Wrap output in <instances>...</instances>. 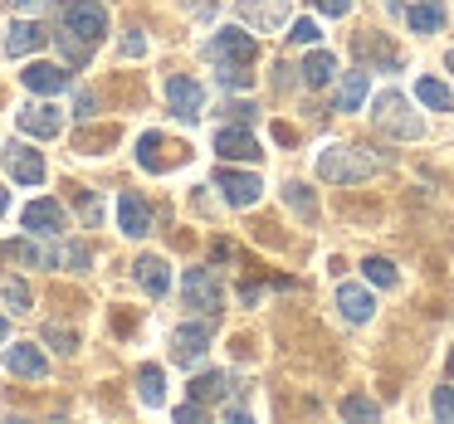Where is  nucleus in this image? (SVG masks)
Masks as SVG:
<instances>
[{"mask_svg":"<svg viewBox=\"0 0 454 424\" xmlns=\"http://www.w3.org/2000/svg\"><path fill=\"white\" fill-rule=\"evenodd\" d=\"M215 151L225 161H259V142L249 132V122H235V127H220L215 132Z\"/></svg>","mask_w":454,"mask_h":424,"instance_id":"nucleus-12","label":"nucleus"},{"mask_svg":"<svg viewBox=\"0 0 454 424\" xmlns=\"http://www.w3.org/2000/svg\"><path fill=\"white\" fill-rule=\"evenodd\" d=\"M376 171V157L362 147H323L317 151V176L323 181H337V186H356Z\"/></svg>","mask_w":454,"mask_h":424,"instance_id":"nucleus-1","label":"nucleus"},{"mask_svg":"<svg viewBox=\"0 0 454 424\" xmlns=\"http://www.w3.org/2000/svg\"><path fill=\"white\" fill-rule=\"evenodd\" d=\"M147 54V40H142V30H128L122 35V59H142Z\"/></svg>","mask_w":454,"mask_h":424,"instance_id":"nucleus-39","label":"nucleus"},{"mask_svg":"<svg viewBox=\"0 0 454 424\" xmlns=\"http://www.w3.org/2000/svg\"><path fill=\"white\" fill-rule=\"evenodd\" d=\"M230 118H235V122H249V118H254V108H249V103H230Z\"/></svg>","mask_w":454,"mask_h":424,"instance_id":"nucleus-43","label":"nucleus"},{"mask_svg":"<svg viewBox=\"0 0 454 424\" xmlns=\"http://www.w3.org/2000/svg\"><path fill=\"white\" fill-rule=\"evenodd\" d=\"M15 122H20L25 137H40V142H50L64 132V112L54 108V103H25V108L15 112Z\"/></svg>","mask_w":454,"mask_h":424,"instance_id":"nucleus-7","label":"nucleus"},{"mask_svg":"<svg viewBox=\"0 0 454 424\" xmlns=\"http://www.w3.org/2000/svg\"><path fill=\"white\" fill-rule=\"evenodd\" d=\"M5 171H11L20 186H40V181H44V157H40V151H30V147H11V151H5Z\"/></svg>","mask_w":454,"mask_h":424,"instance_id":"nucleus-18","label":"nucleus"},{"mask_svg":"<svg viewBox=\"0 0 454 424\" xmlns=\"http://www.w3.org/2000/svg\"><path fill=\"white\" fill-rule=\"evenodd\" d=\"M430 410H434V420L454 424V385H440V390L430 395Z\"/></svg>","mask_w":454,"mask_h":424,"instance_id":"nucleus-35","label":"nucleus"},{"mask_svg":"<svg viewBox=\"0 0 454 424\" xmlns=\"http://www.w3.org/2000/svg\"><path fill=\"white\" fill-rule=\"evenodd\" d=\"M288 210H298L303 220H313V215H317V200H313V190H308V186H288Z\"/></svg>","mask_w":454,"mask_h":424,"instance_id":"nucleus-33","label":"nucleus"},{"mask_svg":"<svg viewBox=\"0 0 454 424\" xmlns=\"http://www.w3.org/2000/svg\"><path fill=\"white\" fill-rule=\"evenodd\" d=\"M450 375H454V351H450Z\"/></svg>","mask_w":454,"mask_h":424,"instance_id":"nucleus-48","label":"nucleus"},{"mask_svg":"<svg viewBox=\"0 0 454 424\" xmlns=\"http://www.w3.org/2000/svg\"><path fill=\"white\" fill-rule=\"evenodd\" d=\"M54 40H59V50H64V59H69V64H89V54H93L89 40H79V35H69V30H59Z\"/></svg>","mask_w":454,"mask_h":424,"instance_id":"nucleus-30","label":"nucleus"},{"mask_svg":"<svg viewBox=\"0 0 454 424\" xmlns=\"http://www.w3.org/2000/svg\"><path fill=\"white\" fill-rule=\"evenodd\" d=\"M44 40H50V30H44L40 20H15L11 30H5V54H11V59H25V54L44 50Z\"/></svg>","mask_w":454,"mask_h":424,"instance_id":"nucleus-14","label":"nucleus"},{"mask_svg":"<svg viewBox=\"0 0 454 424\" xmlns=\"http://www.w3.org/2000/svg\"><path fill=\"white\" fill-rule=\"evenodd\" d=\"M118 225H122V235L128 239H142V235H152V205L142 196H122L118 200Z\"/></svg>","mask_w":454,"mask_h":424,"instance_id":"nucleus-16","label":"nucleus"},{"mask_svg":"<svg viewBox=\"0 0 454 424\" xmlns=\"http://www.w3.org/2000/svg\"><path fill=\"white\" fill-rule=\"evenodd\" d=\"M5 336H11V322H5V317H0V346H5Z\"/></svg>","mask_w":454,"mask_h":424,"instance_id":"nucleus-46","label":"nucleus"},{"mask_svg":"<svg viewBox=\"0 0 454 424\" xmlns=\"http://www.w3.org/2000/svg\"><path fill=\"white\" fill-rule=\"evenodd\" d=\"M20 225L30 229V235L50 239V235H64L69 215H64V205H59V200H30V205H25V215H20Z\"/></svg>","mask_w":454,"mask_h":424,"instance_id":"nucleus-10","label":"nucleus"},{"mask_svg":"<svg viewBox=\"0 0 454 424\" xmlns=\"http://www.w3.org/2000/svg\"><path fill=\"white\" fill-rule=\"evenodd\" d=\"M362 103H366V69L342 73V83H337V112H356Z\"/></svg>","mask_w":454,"mask_h":424,"instance_id":"nucleus-23","label":"nucleus"},{"mask_svg":"<svg viewBox=\"0 0 454 424\" xmlns=\"http://www.w3.org/2000/svg\"><path fill=\"white\" fill-rule=\"evenodd\" d=\"M200 414H206V410H200V400H191V405H176V424H196Z\"/></svg>","mask_w":454,"mask_h":424,"instance_id":"nucleus-42","label":"nucleus"},{"mask_svg":"<svg viewBox=\"0 0 454 424\" xmlns=\"http://www.w3.org/2000/svg\"><path fill=\"white\" fill-rule=\"evenodd\" d=\"M167 103H171L176 118L196 122L200 108H206V89H200L196 79H186V73H171V79H167Z\"/></svg>","mask_w":454,"mask_h":424,"instance_id":"nucleus-9","label":"nucleus"},{"mask_svg":"<svg viewBox=\"0 0 454 424\" xmlns=\"http://www.w3.org/2000/svg\"><path fill=\"white\" fill-rule=\"evenodd\" d=\"M64 30L89 40V44H98L103 35H108V11H103L98 0H69V5H64Z\"/></svg>","mask_w":454,"mask_h":424,"instance_id":"nucleus-4","label":"nucleus"},{"mask_svg":"<svg viewBox=\"0 0 454 424\" xmlns=\"http://www.w3.org/2000/svg\"><path fill=\"white\" fill-rule=\"evenodd\" d=\"M93 112H98V103H93V93H79V98H74V118H79V122H89Z\"/></svg>","mask_w":454,"mask_h":424,"instance_id":"nucleus-40","label":"nucleus"},{"mask_svg":"<svg viewBox=\"0 0 454 424\" xmlns=\"http://www.w3.org/2000/svg\"><path fill=\"white\" fill-rule=\"evenodd\" d=\"M137 395L147 410H157L161 400H167V375H161V366H142L137 371Z\"/></svg>","mask_w":454,"mask_h":424,"instance_id":"nucleus-24","label":"nucleus"},{"mask_svg":"<svg viewBox=\"0 0 454 424\" xmlns=\"http://www.w3.org/2000/svg\"><path fill=\"white\" fill-rule=\"evenodd\" d=\"M210 351V327L206 322H186L171 332V361L176 366H200V356Z\"/></svg>","mask_w":454,"mask_h":424,"instance_id":"nucleus-8","label":"nucleus"},{"mask_svg":"<svg viewBox=\"0 0 454 424\" xmlns=\"http://www.w3.org/2000/svg\"><path fill=\"white\" fill-rule=\"evenodd\" d=\"M54 264H69L74 274H83V268L93 264V254H89V249H83V244H64L59 254H54Z\"/></svg>","mask_w":454,"mask_h":424,"instance_id":"nucleus-34","label":"nucleus"},{"mask_svg":"<svg viewBox=\"0 0 454 424\" xmlns=\"http://www.w3.org/2000/svg\"><path fill=\"white\" fill-rule=\"evenodd\" d=\"M181 297H186V307H196V312H206V317H215L220 307H225L220 278L210 274V268H186V274H181Z\"/></svg>","mask_w":454,"mask_h":424,"instance_id":"nucleus-3","label":"nucleus"},{"mask_svg":"<svg viewBox=\"0 0 454 424\" xmlns=\"http://www.w3.org/2000/svg\"><path fill=\"white\" fill-rule=\"evenodd\" d=\"M337 312H342L347 322H366V317L376 312V303H372V293H366V288L337 283Z\"/></svg>","mask_w":454,"mask_h":424,"instance_id":"nucleus-19","label":"nucleus"},{"mask_svg":"<svg viewBox=\"0 0 454 424\" xmlns=\"http://www.w3.org/2000/svg\"><path fill=\"white\" fill-rule=\"evenodd\" d=\"M230 390H239V385H235V375H225V371H206V375H196V381H191V400H200V405L225 400Z\"/></svg>","mask_w":454,"mask_h":424,"instance_id":"nucleus-20","label":"nucleus"},{"mask_svg":"<svg viewBox=\"0 0 454 424\" xmlns=\"http://www.w3.org/2000/svg\"><path fill=\"white\" fill-rule=\"evenodd\" d=\"M0 297H5V307H11V312H30V303H35L30 283H20V278H11V283L0 288Z\"/></svg>","mask_w":454,"mask_h":424,"instance_id":"nucleus-29","label":"nucleus"},{"mask_svg":"<svg viewBox=\"0 0 454 424\" xmlns=\"http://www.w3.org/2000/svg\"><path fill=\"white\" fill-rule=\"evenodd\" d=\"M288 15H294V0H239V20H245L249 30H259V35L284 30Z\"/></svg>","mask_w":454,"mask_h":424,"instance_id":"nucleus-6","label":"nucleus"},{"mask_svg":"<svg viewBox=\"0 0 454 424\" xmlns=\"http://www.w3.org/2000/svg\"><path fill=\"white\" fill-rule=\"evenodd\" d=\"M5 258H11V264H25V268L54 264V254H44L40 244H30V239H11V244H5Z\"/></svg>","mask_w":454,"mask_h":424,"instance_id":"nucleus-26","label":"nucleus"},{"mask_svg":"<svg viewBox=\"0 0 454 424\" xmlns=\"http://www.w3.org/2000/svg\"><path fill=\"white\" fill-rule=\"evenodd\" d=\"M215 186H220V196H225L235 210H249L259 196H264V181H259V176H249V171H230V166L215 176Z\"/></svg>","mask_w":454,"mask_h":424,"instance_id":"nucleus-11","label":"nucleus"},{"mask_svg":"<svg viewBox=\"0 0 454 424\" xmlns=\"http://www.w3.org/2000/svg\"><path fill=\"white\" fill-rule=\"evenodd\" d=\"M362 274H366V283H372V288H395V283H401V274H395L391 258H376V254L362 264Z\"/></svg>","mask_w":454,"mask_h":424,"instance_id":"nucleus-28","label":"nucleus"},{"mask_svg":"<svg viewBox=\"0 0 454 424\" xmlns=\"http://www.w3.org/2000/svg\"><path fill=\"white\" fill-rule=\"evenodd\" d=\"M313 5H317L323 15H333V20H342V15L352 11V0H313Z\"/></svg>","mask_w":454,"mask_h":424,"instance_id":"nucleus-41","label":"nucleus"},{"mask_svg":"<svg viewBox=\"0 0 454 424\" xmlns=\"http://www.w3.org/2000/svg\"><path fill=\"white\" fill-rule=\"evenodd\" d=\"M210 59L215 64H254V54H259V44H254V35H245V30H235V25H220L215 35H210Z\"/></svg>","mask_w":454,"mask_h":424,"instance_id":"nucleus-5","label":"nucleus"},{"mask_svg":"<svg viewBox=\"0 0 454 424\" xmlns=\"http://www.w3.org/2000/svg\"><path fill=\"white\" fill-rule=\"evenodd\" d=\"M132 274H137V283H142V293H147V297H167V293H171V268H167V258L147 254V258H137V264H132Z\"/></svg>","mask_w":454,"mask_h":424,"instance_id":"nucleus-17","label":"nucleus"},{"mask_svg":"<svg viewBox=\"0 0 454 424\" xmlns=\"http://www.w3.org/2000/svg\"><path fill=\"white\" fill-rule=\"evenodd\" d=\"M20 79H25V89L40 93V98H54V93L69 89V73H64L59 64H25Z\"/></svg>","mask_w":454,"mask_h":424,"instance_id":"nucleus-15","label":"nucleus"},{"mask_svg":"<svg viewBox=\"0 0 454 424\" xmlns=\"http://www.w3.org/2000/svg\"><path fill=\"white\" fill-rule=\"evenodd\" d=\"M317 40H323L317 20H294V25H288V44H303V50H313Z\"/></svg>","mask_w":454,"mask_h":424,"instance_id":"nucleus-31","label":"nucleus"},{"mask_svg":"<svg viewBox=\"0 0 454 424\" xmlns=\"http://www.w3.org/2000/svg\"><path fill=\"white\" fill-rule=\"evenodd\" d=\"M415 98H420L425 108H434V112H450L454 108V93L444 89L440 79H415Z\"/></svg>","mask_w":454,"mask_h":424,"instance_id":"nucleus-25","label":"nucleus"},{"mask_svg":"<svg viewBox=\"0 0 454 424\" xmlns=\"http://www.w3.org/2000/svg\"><path fill=\"white\" fill-rule=\"evenodd\" d=\"M444 64H450V73H454V50H450V59H444Z\"/></svg>","mask_w":454,"mask_h":424,"instance_id":"nucleus-47","label":"nucleus"},{"mask_svg":"<svg viewBox=\"0 0 454 424\" xmlns=\"http://www.w3.org/2000/svg\"><path fill=\"white\" fill-rule=\"evenodd\" d=\"M342 414H347V420H376V400H366V395H347Z\"/></svg>","mask_w":454,"mask_h":424,"instance_id":"nucleus-36","label":"nucleus"},{"mask_svg":"<svg viewBox=\"0 0 454 424\" xmlns=\"http://www.w3.org/2000/svg\"><path fill=\"white\" fill-rule=\"evenodd\" d=\"M161 147H167V142H161V132H142V137H137V161H142L147 171H167Z\"/></svg>","mask_w":454,"mask_h":424,"instance_id":"nucleus-27","label":"nucleus"},{"mask_svg":"<svg viewBox=\"0 0 454 424\" xmlns=\"http://www.w3.org/2000/svg\"><path fill=\"white\" fill-rule=\"evenodd\" d=\"M44 5H50V0H15V11H20V15H40Z\"/></svg>","mask_w":454,"mask_h":424,"instance_id":"nucleus-44","label":"nucleus"},{"mask_svg":"<svg viewBox=\"0 0 454 424\" xmlns=\"http://www.w3.org/2000/svg\"><path fill=\"white\" fill-rule=\"evenodd\" d=\"M405 25H411L415 35H434L444 25V5L440 0H415L411 11H405Z\"/></svg>","mask_w":454,"mask_h":424,"instance_id":"nucleus-21","label":"nucleus"},{"mask_svg":"<svg viewBox=\"0 0 454 424\" xmlns=\"http://www.w3.org/2000/svg\"><path fill=\"white\" fill-rule=\"evenodd\" d=\"M79 215H83V225H98V220H103V200L83 190V196H79Z\"/></svg>","mask_w":454,"mask_h":424,"instance_id":"nucleus-38","label":"nucleus"},{"mask_svg":"<svg viewBox=\"0 0 454 424\" xmlns=\"http://www.w3.org/2000/svg\"><path fill=\"white\" fill-rule=\"evenodd\" d=\"M5 210H11V190L0 186V215H5Z\"/></svg>","mask_w":454,"mask_h":424,"instance_id":"nucleus-45","label":"nucleus"},{"mask_svg":"<svg viewBox=\"0 0 454 424\" xmlns=\"http://www.w3.org/2000/svg\"><path fill=\"white\" fill-rule=\"evenodd\" d=\"M5 366H11V375H25V381H44V375H50L44 351H40V346H30V342L5 346Z\"/></svg>","mask_w":454,"mask_h":424,"instance_id":"nucleus-13","label":"nucleus"},{"mask_svg":"<svg viewBox=\"0 0 454 424\" xmlns=\"http://www.w3.org/2000/svg\"><path fill=\"white\" fill-rule=\"evenodd\" d=\"M298 73H303L308 89H327V83H333V73H337V59H333L327 50H313V54L303 59V69H298Z\"/></svg>","mask_w":454,"mask_h":424,"instance_id":"nucleus-22","label":"nucleus"},{"mask_svg":"<svg viewBox=\"0 0 454 424\" xmlns=\"http://www.w3.org/2000/svg\"><path fill=\"white\" fill-rule=\"evenodd\" d=\"M44 342H50V346H54V351H59V356H69V351H74V346H79V336H74V332H69V327H59V322H50V327H44Z\"/></svg>","mask_w":454,"mask_h":424,"instance_id":"nucleus-32","label":"nucleus"},{"mask_svg":"<svg viewBox=\"0 0 454 424\" xmlns=\"http://www.w3.org/2000/svg\"><path fill=\"white\" fill-rule=\"evenodd\" d=\"M220 83L225 89H249V69L245 64H220Z\"/></svg>","mask_w":454,"mask_h":424,"instance_id":"nucleus-37","label":"nucleus"},{"mask_svg":"<svg viewBox=\"0 0 454 424\" xmlns=\"http://www.w3.org/2000/svg\"><path fill=\"white\" fill-rule=\"evenodd\" d=\"M372 122L381 132H391V137H401V142H415L425 132V122L411 112V103H405V93H395V89H386V93H376V103H372Z\"/></svg>","mask_w":454,"mask_h":424,"instance_id":"nucleus-2","label":"nucleus"}]
</instances>
